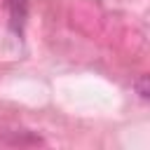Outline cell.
Here are the masks:
<instances>
[{
	"instance_id": "obj_1",
	"label": "cell",
	"mask_w": 150,
	"mask_h": 150,
	"mask_svg": "<svg viewBox=\"0 0 150 150\" xmlns=\"http://www.w3.org/2000/svg\"><path fill=\"white\" fill-rule=\"evenodd\" d=\"M138 91L143 98H148V87H145V75H141V82H138Z\"/></svg>"
}]
</instances>
